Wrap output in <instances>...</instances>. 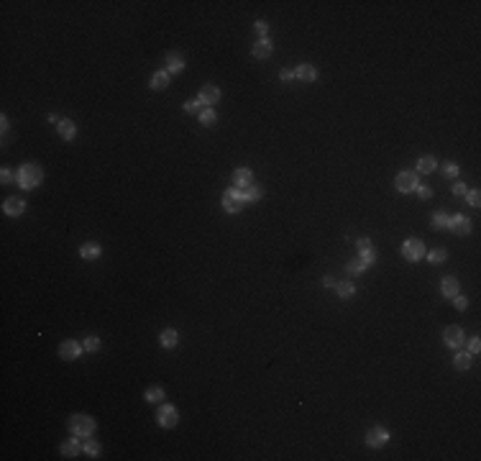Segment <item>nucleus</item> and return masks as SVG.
<instances>
[{
  "mask_svg": "<svg viewBox=\"0 0 481 461\" xmlns=\"http://www.w3.org/2000/svg\"><path fill=\"white\" fill-rule=\"evenodd\" d=\"M41 180H44V169L39 167V164H23L21 169H18V174H16V182H18V187H23V190H34V187H39L41 185Z\"/></svg>",
  "mask_w": 481,
  "mask_h": 461,
  "instance_id": "1",
  "label": "nucleus"
},
{
  "mask_svg": "<svg viewBox=\"0 0 481 461\" xmlns=\"http://www.w3.org/2000/svg\"><path fill=\"white\" fill-rule=\"evenodd\" d=\"M95 420L90 415H72L69 418V433L77 436V438H90L95 433Z\"/></svg>",
  "mask_w": 481,
  "mask_h": 461,
  "instance_id": "2",
  "label": "nucleus"
},
{
  "mask_svg": "<svg viewBox=\"0 0 481 461\" xmlns=\"http://www.w3.org/2000/svg\"><path fill=\"white\" fill-rule=\"evenodd\" d=\"M425 244L420 241V239H407L402 244V256L407 259V261H420V259H425Z\"/></svg>",
  "mask_w": 481,
  "mask_h": 461,
  "instance_id": "3",
  "label": "nucleus"
},
{
  "mask_svg": "<svg viewBox=\"0 0 481 461\" xmlns=\"http://www.w3.org/2000/svg\"><path fill=\"white\" fill-rule=\"evenodd\" d=\"M156 423L161 428H174L179 423V410L174 405H161L159 412H156Z\"/></svg>",
  "mask_w": 481,
  "mask_h": 461,
  "instance_id": "4",
  "label": "nucleus"
},
{
  "mask_svg": "<svg viewBox=\"0 0 481 461\" xmlns=\"http://www.w3.org/2000/svg\"><path fill=\"white\" fill-rule=\"evenodd\" d=\"M82 351H85V346L77 344V341H72V338H67V341L59 344V356H62L64 361H74L77 356H82Z\"/></svg>",
  "mask_w": 481,
  "mask_h": 461,
  "instance_id": "5",
  "label": "nucleus"
},
{
  "mask_svg": "<svg viewBox=\"0 0 481 461\" xmlns=\"http://www.w3.org/2000/svg\"><path fill=\"white\" fill-rule=\"evenodd\" d=\"M417 185H420V182H417V172H410V169L399 172L397 180H394V187H397L399 192H415Z\"/></svg>",
  "mask_w": 481,
  "mask_h": 461,
  "instance_id": "6",
  "label": "nucleus"
},
{
  "mask_svg": "<svg viewBox=\"0 0 481 461\" xmlns=\"http://www.w3.org/2000/svg\"><path fill=\"white\" fill-rule=\"evenodd\" d=\"M197 100H200L202 108H213L215 102H220V87H215V85H205V87H200Z\"/></svg>",
  "mask_w": 481,
  "mask_h": 461,
  "instance_id": "7",
  "label": "nucleus"
},
{
  "mask_svg": "<svg viewBox=\"0 0 481 461\" xmlns=\"http://www.w3.org/2000/svg\"><path fill=\"white\" fill-rule=\"evenodd\" d=\"M463 341H466V336H463V331L458 328V325H448V328L443 331V344L448 349H461Z\"/></svg>",
  "mask_w": 481,
  "mask_h": 461,
  "instance_id": "8",
  "label": "nucleus"
},
{
  "mask_svg": "<svg viewBox=\"0 0 481 461\" xmlns=\"http://www.w3.org/2000/svg\"><path fill=\"white\" fill-rule=\"evenodd\" d=\"M445 228H448V231H453V233H458V236H466V233L471 231V220L466 218V215H461V213H458V215H450V218H448Z\"/></svg>",
  "mask_w": 481,
  "mask_h": 461,
  "instance_id": "9",
  "label": "nucleus"
},
{
  "mask_svg": "<svg viewBox=\"0 0 481 461\" xmlns=\"http://www.w3.org/2000/svg\"><path fill=\"white\" fill-rule=\"evenodd\" d=\"M386 441H389V430L384 425H377V428H371L366 433V443L371 446V449H382Z\"/></svg>",
  "mask_w": 481,
  "mask_h": 461,
  "instance_id": "10",
  "label": "nucleus"
},
{
  "mask_svg": "<svg viewBox=\"0 0 481 461\" xmlns=\"http://www.w3.org/2000/svg\"><path fill=\"white\" fill-rule=\"evenodd\" d=\"M240 205H243V203H240V198H238V187H231L223 195V210L225 213H238Z\"/></svg>",
  "mask_w": 481,
  "mask_h": 461,
  "instance_id": "11",
  "label": "nucleus"
},
{
  "mask_svg": "<svg viewBox=\"0 0 481 461\" xmlns=\"http://www.w3.org/2000/svg\"><path fill=\"white\" fill-rule=\"evenodd\" d=\"M80 451H82V443H80V438H77V436L62 441V446H59V454H62L64 459H74Z\"/></svg>",
  "mask_w": 481,
  "mask_h": 461,
  "instance_id": "12",
  "label": "nucleus"
},
{
  "mask_svg": "<svg viewBox=\"0 0 481 461\" xmlns=\"http://www.w3.org/2000/svg\"><path fill=\"white\" fill-rule=\"evenodd\" d=\"M3 210H5V215H10V218H18V215H23V210H26V203H23L21 198H8V200L3 203Z\"/></svg>",
  "mask_w": 481,
  "mask_h": 461,
  "instance_id": "13",
  "label": "nucleus"
},
{
  "mask_svg": "<svg viewBox=\"0 0 481 461\" xmlns=\"http://www.w3.org/2000/svg\"><path fill=\"white\" fill-rule=\"evenodd\" d=\"M56 133L64 141H72L74 136H77V126H74V121H69V118H62V121L56 123Z\"/></svg>",
  "mask_w": 481,
  "mask_h": 461,
  "instance_id": "14",
  "label": "nucleus"
},
{
  "mask_svg": "<svg viewBox=\"0 0 481 461\" xmlns=\"http://www.w3.org/2000/svg\"><path fill=\"white\" fill-rule=\"evenodd\" d=\"M272 49H274V44L264 36V39H259V41L251 47V54L256 56V59H266V56H272Z\"/></svg>",
  "mask_w": 481,
  "mask_h": 461,
  "instance_id": "15",
  "label": "nucleus"
},
{
  "mask_svg": "<svg viewBox=\"0 0 481 461\" xmlns=\"http://www.w3.org/2000/svg\"><path fill=\"white\" fill-rule=\"evenodd\" d=\"M458 290H461V285H458L456 277H443V282H440V292H443V297L453 300V297L458 295Z\"/></svg>",
  "mask_w": 481,
  "mask_h": 461,
  "instance_id": "16",
  "label": "nucleus"
},
{
  "mask_svg": "<svg viewBox=\"0 0 481 461\" xmlns=\"http://www.w3.org/2000/svg\"><path fill=\"white\" fill-rule=\"evenodd\" d=\"M238 198H240V203H256V200H261V187H256V185L238 187Z\"/></svg>",
  "mask_w": 481,
  "mask_h": 461,
  "instance_id": "17",
  "label": "nucleus"
},
{
  "mask_svg": "<svg viewBox=\"0 0 481 461\" xmlns=\"http://www.w3.org/2000/svg\"><path fill=\"white\" fill-rule=\"evenodd\" d=\"M159 344H161L164 349H174V346L179 344V331H174V328H164V331L159 333Z\"/></svg>",
  "mask_w": 481,
  "mask_h": 461,
  "instance_id": "18",
  "label": "nucleus"
},
{
  "mask_svg": "<svg viewBox=\"0 0 481 461\" xmlns=\"http://www.w3.org/2000/svg\"><path fill=\"white\" fill-rule=\"evenodd\" d=\"M294 77L302 80V82H315V80H318V69H315L312 64H299L294 69Z\"/></svg>",
  "mask_w": 481,
  "mask_h": 461,
  "instance_id": "19",
  "label": "nucleus"
},
{
  "mask_svg": "<svg viewBox=\"0 0 481 461\" xmlns=\"http://www.w3.org/2000/svg\"><path fill=\"white\" fill-rule=\"evenodd\" d=\"M100 254H102V249H100V244H82L80 246V256L82 259H87V261H93V259H100Z\"/></svg>",
  "mask_w": 481,
  "mask_h": 461,
  "instance_id": "20",
  "label": "nucleus"
},
{
  "mask_svg": "<svg viewBox=\"0 0 481 461\" xmlns=\"http://www.w3.org/2000/svg\"><path fill=\"white\" fill-rule=\"evenodd\" d=\"M169 77H172V74H169L167 69L154 72V77H151V90H167V87H169Z\"/></svg>",
  "mask_w": 481,
  "mask_h": 461,
  "instance_id": "21",
  "label": "nucleus"
},
{
  "mask_svg": "<svg viewBox=\"0 0 481 461\" xmlns=\"http://www.w3.org/2000/svg\"><path fill=\"white\" fill-rule=\"evenodd\" d=\"M251 185V169L248 167H238L233 172V187H248Z\"/></svg>",
  "mask_w": 481,
  "mask_h": 461,
  "instance_id": "22",
  "label": "nucleus"
},
{
  "mask_svg": "<svg viewBox=\"0 0 481 461\" xmlns=\"http://www.w3.org/2000/svg\"><path fill=\"white\" fill-rule=\"evenodd\" d=\"M185 69V59L182 56H179V54H167V72L169 74H179V72H182Z\"/></svg>",
  "mask_w": 481,
  "mask_h": 461,
  "instance_id": "23",
  "label": "nucleus"
},
{
  "mask_svg": "<svg viewBox=\"0 0 481 461\" xmlns=\"http://www.w3.org/2000/svg\"><path fill=\"white\" fill-rule=\"evenodd\" d=\"M336 295L340 297V300H351V297L356 295V287L351 285V282H336Z\"/></svg>",
  "mask_w": 481,
  "mask_h": 461,
  "instance_id": "24",
  "label": "nucleus"
},
{
  "mask_svg": "<svg viewBox=\"0 0 481 461\" xmlns=\"http://www.w3.org/2000/svg\"><path fill=\"white\" fill-rule=\"evenodd\" d=\"M369 269V266L364 264V261H361V259H353V261H348V264H345V272H348L351 277H361V274H364Z\"/></svg>",
  "mask_w": 481,
  "mask_h": 461,
  "instance_id": "25",
  "label": "nucleus"
},
{
  "mask_svg": "<svg viewBox=\"0 0 481 461\" xmlns=\"http://www.w3.org/2000/svg\"><path fill=\"white\" fill-rule=\"evenodd\" d=\"M435 167H438V164H435V156H423L417 161V172L420 174H430V172H435Z\"/></svg>",
  "mask_w": 481,
  "mask_h": 461,
  "instance_id": "26",
  "label": "nucleus"
},
{
  "mask_svg": "<svg viewBox=\"0 0 481 461\" xmlns=\"http://www.w3.org/2000/svg\"><path fill=\"white\" fill-rule=\"evenodd\" d=\"M453 366H456L458 371H466V369L471 366V354H469V351H461V354H456Z\"/></svg>",
  "mask_w": 481,
  "mask_h": 461,
  "instance_id": "27",
  "label": "nucleus"
},
{
  "mask_svg": "<svg viewBox=\"0 0 481 461\" xmlns=\"http://www.w3.org/2000/svg\"><path fill=\"white\" fill-rule=\"evenodd\" d=\"M82 451L87 454V456H100V443L97 441H93V436H90V438H85V443H82Z\"/></svg>",
  "mask_w": 481,
  "mask_h": 461,
  "instance_id": "28",
  "label": "nucleus"
},
{
  "mask_svg": "<svg viewBox=\"0 0 481 461\" xmlns=\"http://www.w3.org/2000/svg\"><path fill=\"white\" fill-rule=\"evenodd\" d=\"M197 118H200V123H202V126H213V123L218 121V115H215V110H213V108H202V110L197 113Z\"/></svg>",
  "mask_w": 481,
  "mask_h": 461,
  "instance_id": "29",
  "label": "nucleus"
},
{
  "mask_svg": "<svg viewBox=\"0 0 481 461\" xmlns=\"http://www.w3.org/2000/svg\"><path fill=\"white\" fill-rule=\"evenodd\" d=\"M146 403H161V400H164V387H156V384H154V387H148L146 390Z\"/></svg>",
  "mask_w": 481,
  "mask_h": 461,
  "instance_id": "30",
  "label": "nucleus"
},
{
  "mask_svg": "<svg viewBox=\"0 0 481 461\" xmlns=\"http://www.w3.org/2000/svg\"><path fill=\"white\" fill-rule=\"evenodd\" d=\"M433 264H443L445 259H448V251L445 249H433V251H428V254H425Z\"/></svg>",
  "mask_w": 481,
  "mask_h": 461,
  "instance_id": "31",
  "label": "nucleus"
},
{
  "mask_svg": "<svg viewBox=\"0 0 481 461\" xmlns=\"http://www.w3.org/2000/svg\"><path fill=\"white\" fill-rule=\"evenodd\" d=\"M82 346H85V351H97V349H100V338L87 336V338L82 341Z\"/></svg>",
  "mask_w": 481,
  "mask_h": 461,
  "instance_id": "32",
  "label": "nucleus"
},
{
  "mask_svg": "<svg viewBox=\"0 0 481 461\" xmlns=\"http://www.w3.org/2000/svg\"><path fill=\"white\" fill-rule=\"evenodd\" d=\"M358 259H361V261H364L366 266H371L374 261H377V254H374V251H371V249H364V251H361V256H358Z\"/></svg>",
  "mask_w": 481,
  "mask_h": 461,
  "instance_id": "33",
  "label": "nucleus"
},
{
  "mask_svg": "<svg viewBox=\"0 0 481 461\" xmlns=\"http://www.w3.org/2000/svg\"><path fill=\"white\" fill-rule=\"evenodd\" d=\"M415 192H417V195L423 198V200H430V198H433V187H428V185H417Z\"/></svg>",
  "mask_w": 481,
  "mask_h": 461,
  "instance_id": "34",
  "label": "nucleus"
},
{
  "mask_svg": "<svg viewBox=\"0 0 481 461\" xmlns=\"http://www.w3.org/2000/svg\"><path fill=\"white\" fill-rule=\"evenodd\" d=\"M458 172H461V169H458L456 161H448V164L443 167V174H445V177H458Z\"/></svg>",
  "mask_w": 481,
  "mask_h": 461,
  "instance_id": "35",
  "label": "nucleus"
},
{
  "mask_svg": "<svg viewBox=\"0 0 481 461\" xmlns=\"http://www.w3.org/2000/svg\"><path fill=\"white\" fill-rule=\"evenodd\" d=\"M445 223H448V215L445 213H435L433 215V226L435 228H445Z\"/></svg>",
  "mask_w": 481,
  "mask_h": 461,
  "instance_id": "36",
  "label": "nucleus"
},
{
  "mask_svg": "<svg viewBox=\"0 0 481 461\" xmlns=\"http://www.w3.org/2000/svg\"><path fill=\"white\" fill-rule=\"evenodd\" d=\"M200 110H202L200 100H190V102H185V113H200Z\"/></svg>",
  "mask_w": 481,
  "mask_h": 461,
  "instance_id": "37",
  "label": "nucleus"
},
{
  "mask_svg": "<svg viewBox=\"0 0 481 461\" xmlns=\"http://www.w3.org/2000/svg\"><path fill=\"white\" fill-rule=\"evenodd\" d=\"M453 305H456V310H466V307H469V297L456 295V297H453Z\"/></svg>",
  "mask_w": 481,
  "mask_h": 461,
  "instance_id": "38",
  "label": "nucleus"
},
{
  "mask_svg": "<svg viewBox=\"0 0 481 461\" xmlns=\"http://www.w3.org/2000/svg\"><path fill=\"white\" fill-rule=\"evenodd\" d=\"M253 28H256L259 39H264V36H266V31H269V23H266V21H256V23H253Z\"/></svg>",
  "mask_w": 481,
  "mask_h": 461,
  "instance_id": "39",
  "label": "nucleus"
},
{
  "mask_svg": "<svg viewBox=\"0 0 481 461\" xmlns=\"http://www.w3.org/2000/svg\"><path fill=\"white\" fill-rule=\"evenodd\" d=\"M0 182H3V185L13 182V169L10 167H3V172H0Z\"/></svg>",
  "mask_w": 481,
  "mask_h": 461,
  "instance_id": "40",
  "label": "nucleus"
},
{
  "mask_svg": "<svg viewBox=\"0 0 481 461\" xmlns=\"http://www.w3.org/2000/svg\"><path fill=\"white\" fill-rule=\"evenodd\" d=\"M466 198H469V203H471L474 207H479V203H481V198H479V190H469V192H466Z\"/></svg>",
  "mask_w": 481,
  "mask_h": 461,
  "instance_id": "41",
  "label": "nucleus"
},
{
  "mask_svg": "<svg viewBox=\"0 0 481 461\" xmlns=\"http://www.w3.org/2000/svg\"><path fill=\"white\" fill-rule=\"evenodd\" d=\"M466 192H469V187H466L463 182H456V185H453V195H456V198H466Z\"/></svg>",
  "mask_w": 481,
  "mask_h": 461,
  "instance_id": "42",
  "label": "nucleus"
},
{
  "mask_svg": "<svg viewBox=\"0 0 481 461\" xmlns=\"http://www.w3.org/2000/svg\"><path fill=\"white\" fill-rule=\"evenodd\" d=\"M279 80H282V82H292V80H294V69H282Z\"/></svg>",
  "mask_w": 481,
  "mask_h": 461,
  "instance_id": "43",
  "label": "nucleus"
},
{
  "mask_svg": "<svg viewBox=\"0 0 481 461\" xmlns=\"http://www.w3.org/2000/svg\"><path fill=\"white\" fill-rule=\"evenodd\" d=\"M479 349H481V341H479V338H471V341H469V354L474 356V354H479Z\"/></svg>",
  "mask_w": 481,
  "mask_h": 461,
  "instance_id": "44",
  "label": "nucleus"
},
{
  "mask_svg": "<svg viewBox=\"0 0 481 461\" xmlns=\"http://www.w3.org/2000/svg\"><path fill=\"white\" fill-rule=\"evenodd\" d=\"M356 246H358V251H364V249H371V241L369 239H358Z\"/></svg>",
  "mask_w": 481,
  "mask_h": 461,
  "instance_id": "45",
  "label": "nucleus"
},
{
  "mask_svg": "<svg viewBox=\"0 0 481 461\" xmlns=\"http://www.w3.org/2000/svg\"><path fill=\"white\" fill-rule=\"evenodd\" d=\"M323 285L325 287H336V279L333 277H323Z\"/></svg>",
  "mask_w": 481,
  "mask_h": 461,
  "instance_id": "46",
  "label": "nucleus"
},
{
  "mask_svg": "<svg viewBox=\"0 0 481 461\" xmlns=\"http://www.w3.org/2000/svg\"><path fill=\"white\" fill-rule=\"evenodd\" d=\"M0 126H3V133H8V128H10V123H8V118L3 115V118H0Z\"/></svg>",
  "mask_w": 481,
  "mask_h": 461,
  "instance_id": "47",
  "label": "nucleus"
}]
</instances>
